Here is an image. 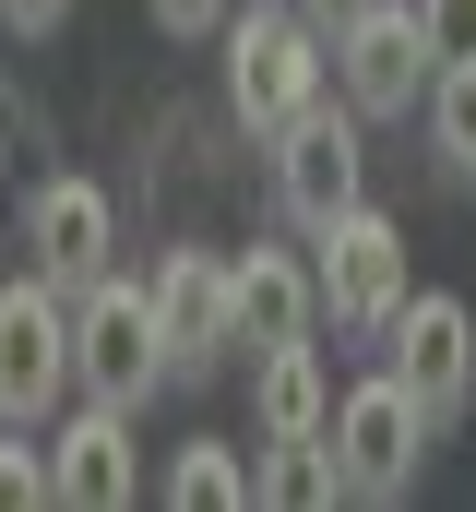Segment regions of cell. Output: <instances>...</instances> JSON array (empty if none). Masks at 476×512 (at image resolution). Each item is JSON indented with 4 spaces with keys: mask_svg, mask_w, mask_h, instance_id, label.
Wrapping results in <instances>:
<instances>
[{
    "mask_svg": "<svg viewBox=\"0 0 476 512\" xmlns=\"http://www.w3.org/2000/svg\"><path fill=\"white\" fill-rule=\"evenodd\" d=\"M334 96V36H310L286 0H238L227 12V108L250 143H286Z\"/></svg>",
    "mask_w": 476,
    "mask_h": 512,
    "instance_id": "obj_1",
    "label": "cell"
},
{
    "mask_svg": "<svg viewBox=\"0 0 476 512\" xmlns=\"http://www.w3.org/2000/svg\"><path fill=\"white\" fill-rule=\"evenodd\" d=\"M322 441H334V465H346V501L393 512L417 477H429V441H441V429H429V405L393 382V370H369V382L334 393V429H322Z\"/></svg>",
    "mask_w": 476,
    "mask_h": 512,
    "instance_id": "obj_2",
    "label": "cell"
},
{
    "mask_svg": "<svg viewBox=\"0 0 476 512\" xmlns=\"http://www.w3.org/2000/svg\"><path fill=\"white\" fill-rule=\"evenodd\" d=\"M72 393H96V405H131V417H143V393H167L155 286H131V274H96V286L72 298Z\"/></svg>",
    "mask_w": 476,
    "mask_h": 512,
    "instance_id": "obj_3",
    "label": "cell"
},
{
    "mask_svg": "<svg viewBox=\"0 0 476 512\" xmlns=\"http://www.w3.org/2000/svg\"><path fill=\"white\" fill-rule=\"evenodd\" d=\"M429 12L417 0H369V12H346L334 24V96L357 108V131H381V120H417L429 108Z\"/></svg>",
    "mask_w": 476,
    "mask_h": 512,
    "instance_id": "obj_4",
    "label": "cell"
},
{
    "mask_svg": "<svg viewBox=\"0 0 476 512\" xmlns=\"http://www.w3.org/2000/svg\"><path fill=\"white\" fill-rule=\"evenodd\" d=\"M72 405V298L48 274L0 286V429H48Z\"/></svg>",
    "mask_w": 476,
    "mask_h": 512,
    "instance_id": "obj_5",
    "label": "cell"
},
{
    "mask_svg": "<svg viewBox=\"0 0 476 512\" xmlns=\"http://www.w3.org/2000/svg\"><path fill=\"white\" fill-rule=\"evenodd\" d=\"M310 274H322V322H334V334H381V322L405 310V227L357 191L346 215L310 239Z\"/></svg>",
    "mask_w": 476,
    "mask_h": 512,
    "instance_id": "obj_6",
    "label": "cell"
},
{
    "mask_svg": "<svg viewBox=\"0 0 476 512\" xmlns=\"http://www.w3.org/2000/svg\"><path fill=\"white\" fill-rule=\"evenodd\" d=\"M381 370L429 405V429H453V417L476 405V310L453 298V286H429V298L405 286V310L381 322Z\"/></svg>",
    "mask_w": 476,
    "mask_h": 512,
    "instance_id": "obj_7",
    "label": "cell"
},
{
    "mask_svg": "<svg viewBox=\"0 0 476 512\" xmlns=\"http://www.w3.org/2000/svg\"><path fill=\"white\" fill-rule=\"evenodd\" d=\"M155 286V334H167V382H215L238 358V310H227V251L179 239V251L143 274Z\"/></svg>",
    "mask_w": 476,
    "mask_h": 512,
    "instance_id": "obj_8",
    "label": "cell"
},
{
    "mask_svg": "<svg viewBox=\"0 0 476 512\" xmlns=\"http://www.w3.org/2000/svg\"><path fill=\"white\" fill-rule=\"evenodd\" d=\"M357 179H369V143H357V108H346V96H322L310 120L274 143V215H286L298 239H322V227L346 215Z\"/></svg>",
    "mask_w": 476,
    "mask_h": 512,
    "instance_id": "obj_9",
    "label": "cell"
},
{
    "mask_svg": "<svg viewBox=\"0 0 476 512\" xmlns=\"http://www.w3.org/2000/svg\"><path fill=\"white\" fill-rule=\"evenodd\" d=\"M119 251V203L96 179H72V167H48L36 191H24V274H48L60 298H84Z\"/></svg>",
    "mask_w": 476,
    "mask_h": 512,
    "instance_id": "obj_10",
    "label": "cell"
},
{
    "mask_svg": "<svg viewBox=\"0 0 476 512\" xmlns=\"http://www.w3.org/2000/svg\"><path fill=\"white\" fill-rule=\"evenodd\" d=\"M48 501H72V512H119V501H143L131 405H96V393H72V405L48 417Z\"/></svg>",
    "mask_w": 476,
    "mask_h": 512,
    "instance_id": "obj_11",
    "label": "cell"
},
{
    "mask_svg": "<svg viewBox=\"0 0 476 512\" xmlns=\"http://www.w3.org/2000/svg\"><path fill=\"white\" fill-rule=\"evenodd\" d=\"M227 310H238V346L250 358L310 346L322 334V274H310V251H238L227 262Z\"/></svg>",
    "mask_w": 476,
    "mask_h": 512,
    "instance_id": "obj_12",
    "label": "cell"
},
{
    "mask_svg": "<svg viewBox=\"0 0 476 512\" xmlns=\"http://www.w3.org/2000/svg\"><path fill=\"white\" fill-rule=\"evenodd\" d=\"M250 417H262V441H322V429H334V382H322V334H310V346H274V358L250 370Z\"/></svg>",
    "mask_w": 476,
    "mask_h": 512,
    "instance_id": "obj_13",
    "label": "cell"
},
{
    "mask_svg": "<svg viewBox=\"0 0 476 512\" xmlns=\"http://www.w3.org/2000/svg\"><path fill=\"white\" fill-rule=\"evenodd\" d=\"M250 501L334 512V501H346V465H334V441H262V465H250Z\"/></svg>",
    "mask_w": 476,
    "mask_h": 512,
    "instance_id": "obj_14",
    "label": "cell"
},
{
    "mask_svg": "<svg viewBox=\"0 0 476 512\" xmlns=\"http://www.w3.org/2000/svg\"><path fill=\"white\" fill-rule=\"evenodd\" d=\"M167 501H179V512H238V501H250V465H238L227 441H179V465H167Z\"/></svg>",
    "mask_w": 476,
    "mask_h": 512,
    "instance_id": "obj_15",
    "label": "cell"
},
{
    "mask_svg": "<svg viewBox=\"0 0 476 512\" xmlns=\"http://www.w3.org/2000/svg\"><path fill=\"white\" fill-rule=\"evenodd\" d=\"M429 143H441V155L476 143V60H441V72H429Z\"/></svg>",
    "mask_w": 476,
    "mask_h": 512,
    "instance_id": "obj_16",
    "label": "cell"
},
{
    "mask_svg": "<svg viewBox=\"0 0 476 512\" xmlns=\"http://www.w3.org/2000/svg\"><path fill=\"white\" fill-rule=\"evenodd\" d=\"M36 501H48V453L12 429V441H0V512H36Z\"/></svg>",
    "mask_w": 476,
    "mask_h": 512,
    "instance_id": "obj_17",
    "label": "cell"
},
{
    "mask_svg": "<svg viewBox=\"0 0 476 512\" xmlns=\"http://www.w3.org/2000/svg\"><path fill=\"white\" fill-rule=\"evenodd\" d=\"M143 12H155V36L203 48V36H227V12H238V0H143Z\"/></svg>",
    "mask_w": 476,
    "mask_h": 512,
    "instance_id": "obj_18",
    "label": "cell"
},
{
    "mask_svg": "<svg viewBox=\"0 0 476 512\" xmlns=\"http://www.w3.org/2000/svg\"><path fill=\"white\" fill-rule=\"evenodd\" d=\"M429 12V60H476V0H417Z\"/></svg>",
    "mask_w": 476,
    "mask_h": 512,
    "instance_id": "obj_19",
    "label": "cell"
},
{
    "mask_svg": "<svg viewBox=\"0 0 476 512\" xmlns=\"http://www.w3.org/2000/svg\"><path fill=\"white\" fill-rule=\"evenodd\" d=\"M60 12H72V0H0V24H12V36H48Z\"/></svg>",
    "mask_w": 476,
    "mask_h": 512,
    "instance_id": "obj_20",
    "label": "cell"
},
{
    "mask_svg": "<svg viewBox=\"0 0 476 512\" xmlns=\"http://www.w3.org/2000/svg\"><path fill=\"white\" fill-rule=\"evenodd\" d=\"M286 12H298V24H310V36H334V24H346V12H369V0H286Z\"/></svg>",
    "mask_w": 476,
    "mask_h": 512,
    "instance_id": "obj_21",
    "label": "cell"
},
{
    "mask_svg": "<svg viewBox=\"0 0 476 512\" xmlns=\"http://www.w3.org/2000/svg\"><path fill=\"white\" fill-rule=\"evenodd\" d=\"M453 179H465V191H476V143H465V155H453Z\"/></svg>",
    "mask_w": 476,
    "mask_h": 512,
    "instance_id": "obj_22",
    "label": "cell"
}]
</instances>
